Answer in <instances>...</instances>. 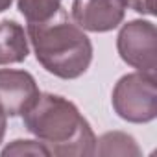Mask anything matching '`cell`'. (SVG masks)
<instances>
[{
	"label": "cell",
	"mask_w": 157,
	"mask_h": 157,
	"mask_svg": "<svg viewBox=\"0 0 157 157\" xmlns=\"http://www.w3.org/2000/svg\"><path fill=\"white\" fill-rule=\"evenodd\" d=\"M2 155L8 157V155H50L48 150L44 148L43 142L39 140H13L11 144H8L4 150H2Z\"/></svg>",
	"instance_id": "obj_10"
},
{
	"label": "cell",
	"mask_w": 157,
	"mask_h": 157,
	"mask_svg": "<svg viewBox=\"0 0 157 157\" xmlns=\"http://www.w3.org/2000/svg\"><path fill=\"white\" fill-rule=\"evenodd\" d=\"M11 4H13V0H0V13L6 11V10H10Z\"/></svg>",
	"instance_id": "obj_13"
},
{
	"label": "cell",
	"mask_w": 157,
	"mask_h": 157,
	"mask_svg": "<svg viewBox=\"0 0 157 157\" xmlns=\"http://www.w3.org/2000/svg\"><path fill=\"white\" fill-rule=\"evenodd\" d=\"M8 117L0 111V144H2V140H4V135H6V128H8V120H6Z\"/></svg>",
	"instance_id": "obj_12"
},
{
	"label": "cell",
	"mask_w": 157,
	"mask_h": 157,
	"mask_svg": "<svg viewBox=\"0 0 157 157\" xmlns=\"http://www.w3.org/2000/svg\"><path fill=\"white\" fill-rule=\"evenodd\" d=\"M157 30L150 21L135 19L126 22L117 35V50L122 61L140 72L155 74L157 68Z\"/></svg>",
	"instance_id": "obj_4"
},
{
	"label": "cell",
	"mask_w": 157,
	"mask_h": 157,
	"mask_svg": "<svg viewBox=\"0 0 157 157\" xmlns=\"http://www.w3.org/2000/svg\"><path fill=\"white\" fill-rule=\"evenodd\" d=\"M17 8L28 24H37L52 19L61 10V0H17Z\"/></svg>",
	"instance_id": "obj_9"
},
{
	"label": "cell",
	"mask_w": 157,
	"mask_h": 157,
	"mask_svg": "<svg viewBox=\"0 0 157 157\" xmlns=\"http://www.w3.org/2000/svg\"><path fill=\"white\" fill-rule=\"evenodd\" d=\"M35 78L19 68H0V111L6 117H22L39 100Z\"/></svg>",
	"instance_id": "obj_5"
},
{
	"label": "cell",
	"mask_w": 157,
	"mask_h": 157,
	"mask_svg": "<svg viewBox=\"0 0 157 157\" xmlns=\"http://www.w3.org/2000/svg\"><path fill=\"white\" fill-rule=\"evenodd\" d=\"M126 10V0H72L74 22L93 33H105L118 28Z\"/></svg>",
	"instance_id": "obj_6"
},
{
	"label": "cell",
	"mask_w": 157,
	"mask_h": 157,
	"mask_svg": "<svg viewBox=\"0 0 157 157\" xmlns=\"http://www.w3.org/2000/svg\"><path fill=\"white\" fill-rule=\"evenodd\" d=\"M26 33L41 67L61 80H76L91 67L93 43L63 8L44 22L28 24Z\"/></svg>",
	"instance_id": "obj_2"
},
{
	"label": "cell",
	"mask_w": 157,
	"mask_h": 157,
	"mask_svg": "<svg viewBox=\"0 0 157 157\" xmlns=\"http://www.w3.org/2000/svg\"><path fill=\"white\" fill-rule=\"evenodd\" d=\"M24 128L44 144L50 155L87 157L94 155L96 135L70 100L44 93L35 105L22 115Z\"/></svg>",
	"instance_id": "obj_1"
},
{
	"label": "cell",
	"mask_w": 157,
	"mask_h": 157,
	"mask_svg": "<svg viewBox=\"0 0 157 157\" xmlns=\"http://www.w3.org/2000/svg\"><path fill=\"white\" fill-rule=\"evenodd\" d=\"M30 54L28 33L17 21H0V65L26 61Z\"/></svg>",
	"instance_id": "obj_7"
},
{
	"label": "cell",
	"mask_w": 157,
	"mask_h": 157,
	"mask_svg": "<svg viewBox=\"0 0 157 157\" xmlns=\"http://www.w3.org/2000/svg\"><path fill=\"white\" fill-rule=\"evenodd\" d=\"M98 155H140V148L137 140L124 133V131H107L100 139H96V150Z\"/></svg>",
	"instance_id": "obj_8"
},
{
	"label": "cell",
	"mask_w": 157,
	"mask_h": 157,
	"mask_svg": "<svg viewBox=\"0 0 157 157\" xmlns=\"http://www.w3.org/2000/svg\"><path fill=\"white\" fill-rule=\"evenodd\" d=\"M111 104L115 113L131 124H146L157 117V85L155 74L131 72L115 83Z\"/></svg>",
	"instance_id": "obj_3"
},
{
	"label": "cell",
	"mask_w": 157,
	"mask_h": 157,
	"mask_svg": "<svg viewBox=\"0 0 157 157\" xmlns=\"http://www.w3.org/2000/svg\"><path fill=\"white\" fill-rule=\"evenodd\" d=\"M126 6L140 15H155L153 0H126Z\"/></svg>",
	"instance_id": "obj_11"
}]
</instances>
